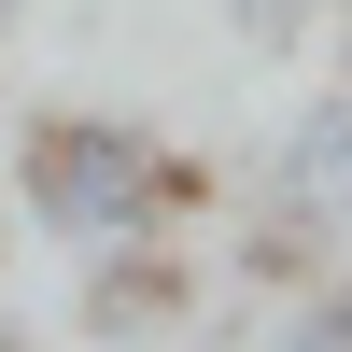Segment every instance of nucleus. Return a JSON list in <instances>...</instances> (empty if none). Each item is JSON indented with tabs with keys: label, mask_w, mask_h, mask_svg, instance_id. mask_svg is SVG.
Wrapping results in <instances>:
<instances>
[{
	"label": "nucleus",
	"mask_w": 352,
	"mask_h": 352,
	"mask_svg": "<svg viewBox=\"0 0 352 352\" xmlns=\"http://www.w3.org/2000/svg\"><path fill=\"white\" fill-rule=\"evenodd\" d=\"M184 324H212V282H197L169 240L85 254V282H71V338L85 352H155V338H184Z\"/></svg>",
	"instance_id": "obj_3"
},
{
	"label": "nucleus",
	"mask_w": 352,
	"mask_h": 352,
	"mask_svg": "<svg viewBox=\"0 0 352 352\" xmlns=\"http://www.w3.org/2000/svg\"><path fill=\"white\" fill-rule=\"evenodd\" d=\"M254 352H352V268H310L296 296L254 310Z\"/></svg>",
	"instance_id": "obj_4"
},
{
	"label": "nucleus",
	"mask_w": 352,
	"mask_h": 352,
	"mask_svg": "<svg viewBox=\"0 0 352 352\" xmlns=\"http://www.w3.org/2000/svg\"><path fill=\"white\" fill-rule=\"evenodd\" d=\"M310 268H352V71L282 113L268 169H254V226H240V282L296 296Z\"/></svg>",
	"instance_id": "obj_2"
},
{
	"label": "nucleus",
	"mask_w": 352,
	"mask_h": 352,
	"mask_svg": "<svg viewBox=\"0 0 352 352\" xmlns=\"http://www.w3.org/2000/svg\"><path fill=\"white\" fill-rule=\"evenodd\" d=\"M197 155L184 141H155L141 113H28L14 155H0V212L28 226V240L56 254H127V240H169V226L197 212Z\"/></svg>",
	"instance_id": "obj_1"
},
{
	"label": "nucleus",
	"mask_w": 352,
	"mask_h": 352,
	"mask_svg": "<svg viewBox=\"0 0 352 352\" xmlns=\"http://www.w3.org/2000/svg\"><path fill=\"white\" fill-rule=\"evenodd\" d=\"M338 14H352V0H226V28H240L254 56H310Z\"/></svg>",
	"instance_id": "obj_5"
},
{
	"label": "nucleus",
	"mask_w": 352,
	"mask_h": 352,
	"mask_svg": "<svg viewBox=\"0 0 352 352\" xmlns=\"http://www.w3.org/2000/svg\"><path fill=\"white\" fill-rule=\"evenodd\" d=\"M0 352H28V338H0ZM71 352H85V338H71Z\"/></svg>",
	"instance_id": "obj_7"
},
{
	"label": "nucleus",
	"mask_w": 352,
	"mask_h": 352,
	"mask_svg": "<svg viewBox=\"0 0 352 352\" xmlns=\"http://www.w3.org/2000/svg\"><path fill=\"white\" fill-rule=\"evenodd\" d=\"M14 14H28V0H0V43H14Z\"/></svg>",
	"instance_id": "obj_6"
}]
</instances>
